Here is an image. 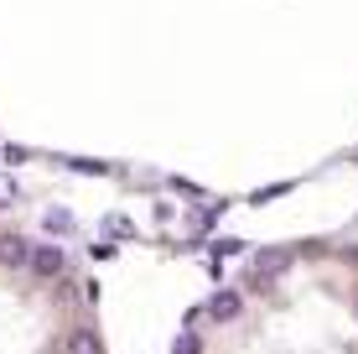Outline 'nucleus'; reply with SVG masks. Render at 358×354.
Instances as JSON below:
<instances>
[{"label":"nucleus","instance_id":"39448f33","mask_svg":"<svg viewBox=\"0 0 358 354\" xmlns=\"http://www.w3.org/2000/svg\"><path fill=\"white\" fill-rule=\"evenodd\" d=\"M42 224H47V235H73V229H78L68 209H47V214H42Z\"/></svg>","mask_w":358,"mask_h":354},{"label":"nucleus","instance_id":"f03ea898","mask_svg":"<svg viewBox=\"0 0 358 354\" xmlns=\"http://www.w3.org/2000/svg\"><path fill=\"white\" fill-rule=\"evenodd\" d=\"M27 261H31V245L16 229H6V235H0V266H6V271H27Z\"/></svg>","mask_w":358,"mask_h":354},{"label":"nucleus","instance_id":"0eeeda50","mask_svg":"<svg viewBox=\"0 0 358 354\" xmlns=\"http://www.w3.org/2000/svg\"><path fill=\"white\" fill-rule=\"evenodd\" d=\"M171 354H203V339H197L192 328H187V334H177V344H171Z\"/></svg>","mask_w":358,"mask_h":354},{"label":"nucleus","instance_id":"6e6552de","mask_svg":"<svg viewBox=\"0 0 358 354\" xmlns=\"http://www.w3.org/2000/svg\"><path fill=\"white\" fill-rule=\"evenodd\" d=\"M104 229H109V235H120V240H130V219H125V214H109Z\"/></svg>","mask_w":358,"mask_h":354},{"label":"nucleus","instance_id":"20e7f679","mask_svg":"<svg viewBox=\"0 0 358 354\" xmlns=\"http://www.w3.org/2000/svg\"><path fill=\"white\" fill-rule=\"evenodd\" d=\"M68 354H104V344H99L94 328H78V334L68 339Z\"/></svg>","mask_w":358,"mask_h":354},{"label":"nucleus","instance_id":"1a4fd4ad","mask_svg":"<svg viewBox=\"0 0 358 354\" xmlns=\"http://www.w3.org/2000/svg\"><path fill=\"white\" fill-rule=\"evenodd\" d=\"M0 203H16V177H0Z\"/></svg>","mask_w":358,"mask_h":354},{"label":"nucleus","instance_id":"423d86ee","mask_svg":"<svg viewBox=\"0 0 358 354\" xmlns=\"http://www.w3.org/2000/svg\"><path fill=\"white\" fill-rule=\"evenodd\" d=\"M275 271H280V255H275V250H265V255H260V266H255V287H270V282H275Z\"/></svg>","mask_w":358,"mask_h":354},{"label":"nucleus","instance_id":"f257e3e1","mask_svg":"<svg viewBox=\"0 0 358 354\" xmlns=\"http://www.w3.org/2000/svg\"><path fill=\"white\" fill-rule=\"evenodd\" d=\"M27 271L36 276V282H57V276H63V250H57V245H31Z\"/></svg>","mask_w":358,"mask_h":354},{"label":"nucleus","instance_id":"7ed1b4c3","mask_svg":"<svg viewBox=\"0 0 358 354\" xmlns=\"http://www.w3.org/2000/svg\"><path fill=\"white\" fill-rule=\"evenodd\" d=\"M239 313H244V292H213V297H208V318H213V323H234V318H239Z\"/></svg>","mask_w":358,"mask_h":354}]
</instances>
